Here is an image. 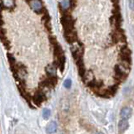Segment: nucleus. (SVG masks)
Instances as JSON below:
<instances>
[{"instance_id":"nucleus-2","label":"nucleus","mask_w":134,"mask_h":134,"mask_svg":"<svg viewBox=\"0 0 134 134\" xmlns=\"http://www.w3.org/2000/svg\"><path fill=\"white\" fill-rule=\"evenodd\" d=\"M1 42L20 95L31 108L50 98L65 55L43 0H1Z\"/></svg>"},{"instance_id":"nucleus-5","label":"nucleus","mask_w":134,"mask_h":134,"mask_svg":"<svg viewBox=\"0 0 134 134\" xmlns=\"http://www.w3.org/2000/svg\"><path fill=\"white\" fill-rule=\"evenodd\" d=\"M129 127V123L128 119H125V118H122L119 122H118V129L121 132H125L127 128Z\"/></svg>"},{"instance_id":"nucleus-1","label":"nucleus","mask_w":134,"mask_h":134,"mask_svg":"<svg viewBox=\"0 0 134 134\" xmlns=\"http://www.w3.org/2000/svg\"><path fill=\"white\" fill-rule=\"evenodd\" d=\"M58 8L82 82L97 97H114L132 68L119 0H58Z\"/></svg>"},{"instance_id":"nucleus-8","label":"nucleus","mask_w":134,"mask_h":134,"mask_svg":"<svg viewBox=\"0 0 134 134\" xmlns=\"http://www.w3.org/2000/svg\"><path fill=\"white\" fill-rule=\"evenodd\" d=\"M129 6H130L131 10L134 11V0H129Z\"/></svg>"},{"instance_id":"nucleus-3","label":"nucleus","mask_w":134,"mask_h":134,"mask_svg":"<svg viewBox=\"0 0 134 134\" xmlns=\"http://www.w3.org/2000/svg\"><path fill=\"white\" fill-rule=\"evenodd\" d=\"M57 125L55 121H51L46 126V132L48 134H53L57 132Z\"/></svg>"},{"instance_id":"nucleus-9","label":"nucleus","mask_w":134,"mask_h":134,"mask_svg":"<svg viewBox=\"0 0 134 134\" xmlns=\"http://www.w3.org/2000/svg\"><path fill=\"white\" fill-rule=\"evenodd\" d=\"M96 134H103V133H102V132H97Z\"/></svg>"},{"instance_id":"nucleus-4","label":"nucleus","mask_w":134,"mask_h":134,"mask_svg":"<svg viewBox=\"0 0 134 134\" xmlns=\"http://www.w3.org/2000/svg\"><path fill=\"white\" fill-rule=\"evenodd\" d=\"M131 116H132V109L129 108V107H124L120 111V117H121V118L128 119V118H131Z\"/></svg>"},{"instance_id":"nucleus-7","label":"nucleus","mask_w":134,"mask_h":134,"mask_svg":"<svg viewBox=\"0 0 134 134\" xmlns=\"http://www.w3.org/2000/svg\"><path fill=\"white\" fill-rule=\"evenodd\" d=\"M71 85H72V80L71 79H66V80H64V86L65 87L66 89H69L71 87Z\"/></svg>"},{"instance_id":"nucleus-6","label":"nucleus","mask_w":134,"mask_h":134,"mask_svg":"<svg viewBox=\"0 0 134 134\" xmlns=\"http://www.w3.org/2000/svg\"><path fill=\"white\" fill-rule=\"evenodd\" d=\"M50 114H51V112H50L49 109L44 108V110H43V118H44V119H47V118H49Z\"/></svg>"}]
</instances>
